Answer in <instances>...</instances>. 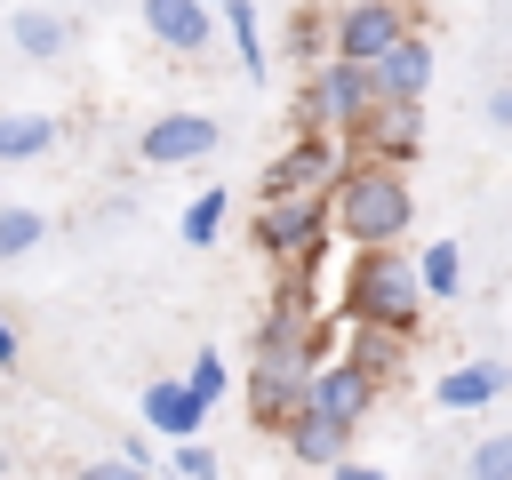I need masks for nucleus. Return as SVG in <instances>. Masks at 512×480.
Listing matches in <instances>:
<instances>
[{"label": "nucleus", "mask_w": 512, "mask_h": 480, "mask_svg": "<svg viewBox=\"0 0 512 480\" xmlns=\"http://www.w3.org/2000/svg\"><path fill=\"white\" fill-rule=\"evenodd\" d=\"M344 152L360 160H384V168H416L424 152V104H400V96H376L352 128H344Z\"/></svg>", "instance_id": "nucleus-8"}, {"label": "nucleus", "mask_w": 512, "mask_h": 480, "mask_svg": "<svg viewBox=\"0 0 512 480\" xmlns=\"http://www.w3.org/2000/svg\"><path fill=\"white\" fill-rule=\"evenodd\" d=\"M368 104H376V80H368V64L320 56V64L304 72V88H296V128H312V136H344V128H352Z\"/></svg>", "instance_id": "nucleus-4"}, {"label": "nucleus", "mask_w": 512, "mask_h": 480, "mask_svg": "<svg viewBox=\"0 0 512 480\" xmlns=\"http://www.w3.org/2000/svg\"><path fill=\"white\" fill-rule=\"evenodd\" d=\"M432 72H440V48H432L424 32H408L400 48H384V56L368 64V80H376V96H400V104H424V88H432Z\"/></svg>", "instance_id": "nucleus-12"}, {"label": "nucleus", "mask_w": 512, "mask_h": 480, "mask_svg": "<svg viewBox=\"0 0 512 480\" xmlns=\"http://www.w3.org/2000/svg\"><path fill=\"white\" fill-rule=\"evenodd\" d=\"M408 32H416V8H400V0H344V8H328V56H344V64H376Z\"/></svg>", "instance_id": "nucleus-5"}, {"label": "nucleus", "mask_w": 512, "mask_h": 480, "mask_svg": "<svg viewBox=\"0 0 512 480\" xmlns=\"http://www.w3.org/2000/svg\"><path fill=\"white\" fill-rule=\"evenodd\" d=\"M64 144V128H56V112H16V104H0V168H24V160H48Z\"/></svg>", "instance_id": "nucleus-17"}, {"label": "nucleus", "mask_w": 512, "mask_h": 480, "mask_svg": "<svg viewBox=\"0 0 512 480\" xmlns=\"http://www.w3.org/2000/svg\"><path fill=\"white\" fill-rule=\"evenodd\" d=\"M320 200H328V232L344 248H400L408 224H416L408 168H384V160H360V152H344V168H336V184Z\"/></svg>", "instance_id": "nucleus-1"}, {"label": "nucleus", "mask_w": 512, "mask_h": 480, "mask_svg": "<svg viewBox=\"0 0 512 480\" xmlns=\"http://www.w3.org/2000/svg\"><path fill=\"white\" fill-rule=\"evenodd\" d=\"M112 456H120V464H144V472H152V432H120V448H112Z\"/></svg>", "instance_id": "nucleus-29"}, {"label": "nucleus", "mask_w": 512, "mask_h": 480, "mask_svg": "<svg viewBox=\"0 0 512 480\" xmlns=\"http://www.w3.org/2000/svg\"><path fill=\"white\" fill-rule=\"evenodd\" d=\"M312 480H328V472H312Z\"/></svg>", "instance_id": "nucleus-35"}, {"label": "nucleus", "mask_w": 512, "mask_h": 480, "mask_svg": "<svg viewBox=\"0 0 512 480\" xmlns=\"http://www.w3.org/2000/svg\"><path fill=\"white\" fill-rule=\"evenodd\" d=\"M136 16L152 32V48H168V56H208L216 48V8H200V0H136Z\"/></svg>", "instance_id": "nucleus-9"}, {"label": "nucleus", "mask_w": 512, "mask_h": 480, "mask_svg": "<svg viewBox=\"0 0 512 480\" xmlns=\"http://www.w3.org/2000/svg\"><path fill=\"white\" fill-rule=\"evenodd\" d=\"M216 144H224V120H216V112H184V104H176V112H152V120L136 128V160L160 168V176H168V168H200Z\"/></svg>", "instance_id": "nucleus-7"}, {"label": "nucleus", "mask_w": 512, "mask_h": 480, "mask_svg": "<svg viewBox=\"0 0 512 480\" xmlns=\"http://www.w3.org/2000/svg\"><path fill=\"white\" fill-rule=\"evenodd\" d=\"M304 368H256L248 360V376H240V400H248V416H256V432H280L296 408H304Z\"/></svg>", "instance_id": "nucleus-15"}, {"label": "nucleus", "mask_w": 512, "mask_h": 480, "mask_svg": "<svg viewBox=\"0 0 512 480\" xmlns=\"http://www.w3.org/2000/svg\"><path fill=\"white\" fill-rule=\"evenodd\" d=\"M216 24L232 32V64L264 88V80H272V40H264V24H256V0H224V8H216Z\"/></svg>", "instance_id": "nucleus-18"}, {"label": "nucleus", "mask_w": 512, "mask_h": 480, "mask_svg": "<svg viewBox=\"0 0 512 480\" xmlns=\"http://www.w3.org/2000/svg\"><path fill=\"white\" fill-rule=\"evenodd\" d=\"M24 360V344H16V328H8V312H0V368H16Z\"/></svg>", "instance_id": "nucleus-31"}, {"label": "nucleus", "mask_w": 512, "mask_h": 480, "mask_svg": "<svg viewBox=\"0 0 512 480\" xmlns=\"http://www.w3.org/2000/svg\"><path fill=\"white\" fill-rule=\"evenodd\" d=\"M400 8H416V16H424V8H432V0H400Z\"/></svg>", "instance_id": "nucleus-32"}, {"label": "nucleus", "mask_w": 512, "mask_h": 480, "mask_svg": "<svg viewBox=\"0 0 512 480\" xmlns=\"http://www.w3.org/2000/svg\"><path fill=\"white\" fill-rule=\"evenodd\" d=\"M0 480H8V448H0Z\"/></svg>", "instance_id": "nucleus-33"}, {"label": "nucleus", "mask_w": 512, "mask_h": 480, "mask_svg": "<svg viewBox=\"0 0 512 480\" xmlns=\"http://www.w3.org/2000/svg\"><path fill=\"white\" fill-rule=\"evenodd\" d=\"M72 480H152L144 464H120V456H96V464H80Z\"/></svg>", "instance_id": "nucleus-27"}, {"label": "nucleus", "mask_w": 512, "mask_h": 480, "mask_svg": "<svg viewBox=\"0 0 512 480\" xmlns=\"http://www.w3.org/2000/svg\"><path fill=\"white\" fill-rule=\"evenodd\" d=\"M328 8H344V0H328Z\"/></svg>", "instance_id": "nucleus-36"}, {"label": "nucleus", "mask_w": 512, "mask_h": 480, "mask_svg": "<svg viewBox=\"0 0 512 480\" xmlns=\"http://www.w3.org/2000/svg\"><path fill=\"white\" fill-rule=\"evenodd\" d=\"M336 168H344V136H312V128H296L264 168H256V200H288V192H328L336 184Z\"/></svg>", "instance_id": "nucleus-6"}, {"label": "nucleus", "mask_w": 512, "mask_h": 480, "mask_svg": "<svg viewBox=\"0 0 512 480\" xmlns=\"http://www.w3.org/2000/svg\"><path fill=\"white\" fill-rule=\"evenodd\" d=\"M416 288H424V304H456L464 296V248L456 240H424L416 248Z\"/></svg>", "instance_id": "nucleus-20"}, {"label": "nucleus", "mask_w": 512, "mask_h": 480, "mask_svg": "<svg viewBox=\"0 0 512 480\" xmlns=\"http://www.w3.org/2000/svg\"><path fill=\"white\" fill-rule=\"evenodd\" d=\"M208 416H216V408H208L184 376H152V384H144V424H152L160 440H200Z\"/></svg>", "instance_id": "nucleus-14"}, {"label": "nucleus", "mask_w": 512, "mask_h": 480, "mask_svg": "<svg viewBox=\"0 0 512 480\" xmlns=\"http://www.w3.org/2000/svg\"><path fill=\"white\" fill-rule=\"evenodd\" d=\"M408 344H416V336H400V328H344V336H336V360H344L352 376H368L376 392H392V384L408 376Z\"/></svg>", "instance_id": "nucleus-10"}, {"label": "nucleus", "mask_w": 512, "mask_h": 480, "mask_svg": "<svg viewBox=\"0 0 512 480\" xmlns=\"http://www.w3.org/2000/svg\"><path fill=\"white\" fill-rule=\"evenodd\" d=\"M304 400H312V408H320L328 424H344V432H360V424H368V408H376L384 392H376L368 376H352V368H344V360L328 352V360L312 368V384H304Z\"/></svg>", "instance_id": "nucleus-11"}, {"label": "nucleus", "mask_w": 512, "mask_h": 480, "mask_svg": "<svg viewBox=\"0 0 512 480\" xmlns=\"http://www.w3.org/2000/svg\"><path fill=\"white\" fill-rule=\"evenodd\" d=\"M328 480H392V472H384V464H360V456H344Z\"/></svg>", "instance_id": "nucleus-30"}, {"label": "nucleus", "mask_w": 512, "mask_h": 480, "mask_svg": "<svg viewBox=\"0 0 512 480\" xmlns=\"http://www.w3.org/2000/svg\"><path fill=\"white\" fill-rule=\"evenodd\" d=\"M464 480H512V432H480L464 448Z\"/></svg>", "instance_id": "nucleus-24"}, {"label": "nucleus", "mask_w": 512, "mask_h": 480, "mask_svg": "<svg viewBox=\"0 0 512 480\" xmlns=\"http://www.w3.org/2000/svg\"><path fill=\"white\" fill-rule=\"evenodd\" d=\"M504 392H512V360H456V368L432 376V408H448V416L488 408V400H504Z\"/></svg>", "instance_id": "nucleus-13"}, {"label": "nucleus", "mask_w": 512, "mask_h": 480, "mask_svg": "<svg viewBox=\"0 0 512 480\" xmlns=\"http://www.w3.org/2000/svg\"><path fill=\"white\" fill-rule=\"evenodd\" d=\"M280 56H288V64H304V72L328 56V0L288 8V24H280Z\"/></svg>", "instance_id": "nucleus-21"}, {"label": "nucleus", "mask_w": 512, "mask_h": 480, "mask_svg": "<svg viewBox=\"0 0 512 480\" xmlns=\"http://www.w3.org/2000/svg\"><path fill=\"white\" fill-rule=\"evenodd\" d=\"M8 40H16L32 64H56V56L72 48V24H64L56 8H16V16H8Z\"/></svg>", "instance_id": "nucleus-19"}, {"label": "nucleus", "mask_w": 512, "mask_h": 480, "mask_svg": "<svg viewBox=\"0 0 512 480\" xmlns=\"http://www.w3.org/2000/svg\"><path fill=\"white\" fill-rule=\"evenodd\" d=\"M328 200L320 192H288V200H256L248 208V248L272 264V272H304L320 248H328Z\"/></svg>", "instance_id": "nucleus-3"}, {"label": "nucleus", "mask_w": 512, "mask_h": 480, "mask_svg": "<svg viewBox=\"0 0 512 480\" xmlns=\"http://www.w3.org/2000/svg\"><path fill=\"white\" fill-rule=\"evenodd\" d=\"M336 328H424V288H416V256L408 248H344V272L328 288Z\"/></svg>", "instance_id": "nucleus-2"}, {"label": "nucleus", "mask_w": 512, "mask_h": 480, "mask_svg": "<svg viewBox=\"0 0 512 480\" xmlns=\"http://www.w3.org/2000/svg\"><path fill=\"white\" fill-rule=\"evenodd\" d=\"M184 384H192V392L216 408V400L232 392V368H224V352H216V344H200V352H192V368H184Z\"/></svg>", "instance_id": "nucleus-25"}, {"label": "nucleus", "mask_w": 512, "mask_h": 480, "mask_svg": "<svg viewBox=\"0 0 512 480\" xmlns=\"http://www.w3.org/2000/svg\"><path fill=\"white\" fill-rule=\"evenodd\" d=\"M480 112H488V128H496V136H512V80H504V88H488V96H480Z\"/></svg>", "instance_id": "nucleus-28"}, {"label": "nucleus", "mask_w": 512, "mask_h": 480, "mask_svg": "<svg viewBox=\"0 0 512 480\" xmlns=\"http://www.w3.org/2000/svg\"><path fill=\"white\" fill-rule=\"evenodd\" d=\"M40 240H48V216H40V208H0V264L32 256Z\"/></svg>", "instance_id": "nucleus-23"}, {"label": "nucleus", "mask_w": 512, "mask_h": 480, "mask_svg": "<svg viewBox=\"0 0 512 480\" xmlns=\"http://www.w3.org/2000/svg\"><path fill=\"white\" fill-rule=\"evenodd\" d=\"M168 472H176V480H224V472H216V448H208V440H176Z\"/></svg>", "instance_id": "nucleus-26"}, {"label": "nucleus", "mask_w": 512, "mask_h": 480, "mask_svg": "<svg viewBox=\"0 0 512 480\" xmlns=\"http://www.w3.org/2000/svg\"><path fill=\"white\" fill-rule=\"evenodd\" d=\"M280 440H288V456H296L304 472H336V464L352 456V432H344V424H328L312 400H304V408L280 424Z\"/></svg>", "instance_id": "nucleus-16"}, {"label": "nucleus", "mask_w": 512, "mask_h": 480, "mask_svg": "<svg viewBox=\"0 0 512 480\" xmlns=\"http://www.w3.org/2000/svg\"><path fill=\"white\" fill-rule=\"evenodd\" d=\"M224 216H232V200H224V184H208V192H192V208H184V248H216V232H224Z\"/></svg>", "instance_id": "nucleus-22"}, {"label": "nucleus", "mask_w": 512, "mask_h": 480, "mask_svg": "<svg viewBox=\"0 0 512 480\" xmlns=\"http://www.w3.org/2000/svg\"><path fill=\"white\" fill-rule=\"evenodd\" d=\"M200 8H224V0H200Z\"/></svg>", "instance_id": "nucleus-34"}]
</instances>
